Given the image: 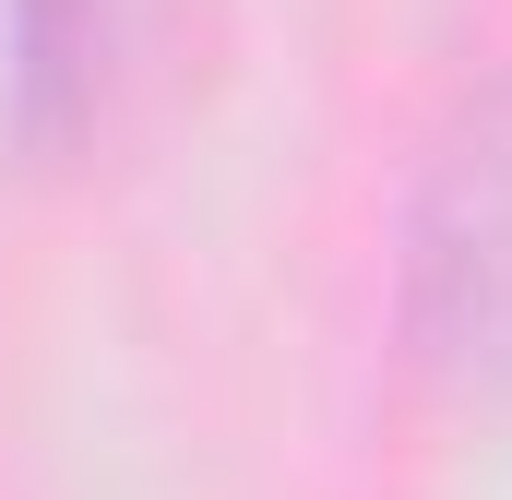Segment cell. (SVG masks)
I'll return each instance as SVG.
<instances>
[{
    "instance_id": "cell-1",
    "label": "cell",
    "mask_w": 512,
    "mask_h": 500,
    "mask_svg": "<svg viewBox=\"0 0 512 500\" xmlns=\"http://www.w3.org/2000/svg\"><path fill=\"white\" fill-rule=\"evenodd\" d=\"M405 322L453 381L512 393V72L453 120L417 227H405Z\"/></svg>"
}]
</instances>
